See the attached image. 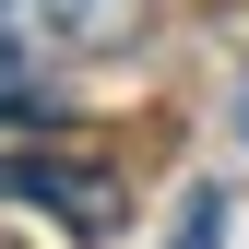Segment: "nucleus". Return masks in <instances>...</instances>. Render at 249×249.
Here are the masks:
<instances>
[{
    "mask_svg": "<svg viewBox=\"0 0 249 249\" xmlns=\"http://www.w3.org/2000/svg\"><path fill=\"white\" fill-rule=\"evenodd\" d=\"M131 0H0V131H36V119H59L48 95V59L71 36H95V24H119Z\"/></svg>",
    "mask_w": 249,
    "mask_h": 249,
    "instance_id": "f257e3e1",
    "label": "nucleus"
},
{
    "mask_svg": "<svg viewBox=\"0 0 249 249\" xmlns=\"http://www.w3.org/2000/svg\"><path fill=\"white\" fill-rule=\"evenodd\" d=\"M166 249H226V190H213V178H202L190 202H178V226H166Z\"/></svg>",
    "mask_w": 249,
    "mask_h": 249,
    "instance_id": "7ed1b4c3",
    "label": "nucleus"
},
{
    "mask_svg": "<svg viewBox=\"0 0 249 249\" xmlns=\"http://www.w3.org/2000/svg\"><path fill=\"white\" fill-rule=\"evenodd\" d=\"M237 131H249V83H237Z\"/></svg>",
    "mask_w": 249,
    "mask_h": 249,
    "instance_id": "20e7f679",
    "label": "nucleus"
},
{
    "mask_svg": "<svg viewBox=\"0 0 249 249\" xmlns=\"http://www.w3.org/2000/svg\"><path fill=\"white\" fill-rule=\"evenodd\" d=\"M0 202L59 213V226H71V249H107V237H119V213H131L107 154H59V142H12V154H0Z\"/></svg>",
    "mask_w": 249,
    "mask_h": 249,
    "instance_id": "f03ea898",
    "label": "nucleus"
}]
</instances>
